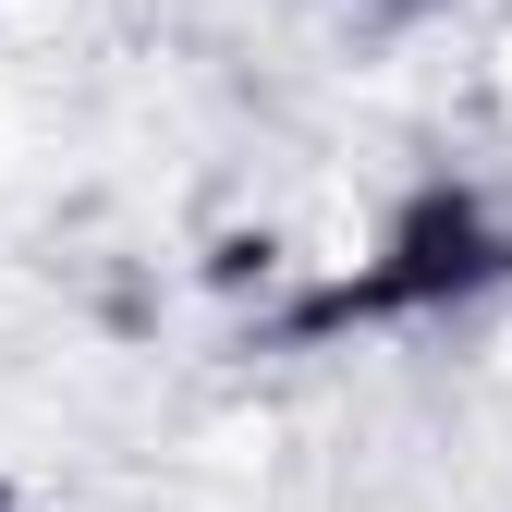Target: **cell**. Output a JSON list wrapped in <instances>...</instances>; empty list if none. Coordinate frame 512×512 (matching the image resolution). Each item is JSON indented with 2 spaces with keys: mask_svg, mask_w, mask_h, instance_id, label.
I'll return each instance as SVG.
<instances>
[{
  "mask_svg": "<svg viewBox=\"0 0 512 512\" xmlns=\"http://www.w3.org/2000/svg\"><path fill=\"white\" fill-rule=\"evenodd\" d=\"M512 293V196L476 171L403 183L342 256H305V269L256 305L269 342H378V330H439V317H476Z\"/></svg>",
  "mask_w": 512,
  "mask_h": 512,
  "instance_id": "1",
  "label": "cell"
},
{
  "mask_svg": "<svg viewBox=\"0 0 512 512\" xmlns=\"http://www.w3.org/2000/svg\"><path fill=\"white\" fill-rule=\"evenodd\" d=\"M0 512H25V500H13V476H0Z\"/></svg>",
  "mask_w": 512,
  "mask_h": 512,
  "instance_id": "2",
  "label": "cell"
},
{
  "mask_svg": "<svg viewBox=\"0 0 512 512\" xmlns=\"http://www.w3.org/2000/svg\"><path fill=\"white\" fill-rule=\"evenodd\" d=\"M403 13H427V0H403Z\"/></svg>",
  "mask_w": 512,
  "mask_h": 512,
  "instance_id": "3",
  "label": "cell"
}]
</instances>
